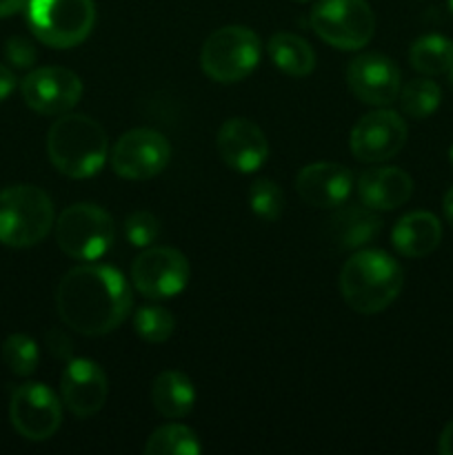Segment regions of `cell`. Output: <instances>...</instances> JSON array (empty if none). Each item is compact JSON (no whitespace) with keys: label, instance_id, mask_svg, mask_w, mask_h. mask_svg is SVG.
Wrapping results in <instances>:
<instances>
[{"label":"cell","instance_id":"26","mask_svg":"<svg viewBox=\"0 0 453 455\" xmlns=\"http://www.w3.org/2000/svg\"><path fill=\"white\" fill-rule=\"evenodd\" d=\"M133 329L145 342L160 345L173 336L176 320L164 307H140L133 315Z\"/></svg>","mask_w":453,"mask_h":455},{"label":"cell","instance_id":"20","mask_svg":"<svg viewBox=\"0 0 453 455\" xmlns=\"http://www.w3.org/2000/svg\"><path fill=\"white\" fill-rule=\"evenodd\" d=\"M442 225L431 212H411L398 220L391 231L395 251L404 258H425L438 249Z\"/></svg>","mask_w":453,"mask_h":455},{"label":"cell","instance_id":"8","mask_svg":"<svg viewBox=\"0 0 453 455\" xmlns=\"http://www.w3.org/2000/svg\"><path fill=\"white\" fill-rule=\"evenodd\" d=\"M311 27L331 47L355 52L373 38L376 16L367 0H320L311 9Z\"/></svg>","mask_w":453,"mask_h":455},{"label":"cell","instance_id":"23","mask_svg":"<svg viewBox=\"0 0 453 455\" xmlns=\"http://www.w3.org/2000/svg\"><path fill=\"white\" fill-rule=\"evenodd\" d=\"M409 62L420 74H449L453 65V40L444 38L440 34L422 36L409 49Z\"/></svg>","mask_w":453,"mask_h":455},{"label":"cell","instance_id":"12","mask_svg":"<svg viewBox=\"0 0 453 455\" xmlns=\"http://www.w3.org/2000/svg\"><path fill=\"white\" fill-rule=\"evenodd\" d=\"M22 100L43 116H62L78 105L83 80L65 67H40L20 83Z\"/></svg>","mask_w":453,"mask_h":455},{"label":"cell","instance_id":"37","mask_svg":"<svg viewBox=\"0 0 453 455\" xmlns=\"http://www.w3.org/2000/svg\"><path fill=\"white\" fill-rule=\"evenodd\" d=\"M449 78H451V84H453V65H451V69H449Z\"/></svg>","mask_w":453,"mask_h":455},{"label":"cell","instance_id":"3","mask_svg":"<svg viewBox=\"0 0 453 455\" xmlns=\"http://www.w3.org/2000/svg\"><path fill=\"white\" fill-rule=\"evenodd\" d=\"M107 133L98 120L84 114H62L47 133V154L67 178L84 180L100 172L107 154Z\"/></svg>","mask_w":453,"mask_h":455},{"label":"cell","instance_id":"7","mask_svg":"<svg viewBox=\"0 0 453 455\" xmlns=\"http://www.w3.org/2000/svg\"><path fill=\"white\" fill-rule=\"evenodd\" d=\"M115 240V222L96 204L78 203L58 216L56 243L74 260H98Z\"/></svg>","mask_w":453,"mask_h":455},{"label":"cell","instance_id":"32","mask_svg":"<svg viewBox=\"0 0 453 455\" xmlns=\"http://www.w3.org/2000/svg\"><path fill=\"white\" fill-rule=\"evenodd\" d=\"M16 83L18 80L13 76V71L7 65H0V102L16 89Z\"/></svg>","mask_w":453,"mask_h":455},{"label":"cell","instance_id":"6","mask_svg":"<svg viewBox=\"0 0 453 455\" xmlns=\"http://www.w3.org/2000/svg\"><path fill=\"white\" fill-rule=\"evenodd\" d=\"M260 60V38L242 25L213 31L200 52V67L211 80L234 84L247 78Z\"/></svg>","mask_w":453,"mask_h":455},{"label":"cell","instance_id":"29","mask_svg":"<svg viewBox=\"0 0 453 455\" xmlns=\"http://www.w3.org/2000/svg\"><path fill=\"white\" fill-rule=\"evenodd\" d=\"M124 238L129 244L138 249H147L155 243L160 235V222L154 213L149 212H133L124 220Z\"/></svg>","mask_w":453,"mask_h":455},{"label":"cell","instance_id":"28","mask_svg":"<svg viewBox=\"0 0 453 455\" xmlns=\"http://www.w3.org/2000/svg\"><path fill=\"white\" fill-rule=\"evenodd\" d=\"M249 207L262 220H278L284 212V194L269 178H258L249 187Z\"/></svg>","mask_w":453,"mask_h":455},{"label":"cell","instance_id":"13","mask_svg":"<svg viewBox=\"0 0 453 455\" xmlns=\"http://www.w3.org/2000/svg\"><path fill=\"white\" fill-rule=\"evenodd\" d=\"M407 142V124L395 111L378 109L362 116L349 136L351 154L360 163H385Z\"/></svg>","mask_w":453,"mask_h":455},{"label":"cell","instance_id":"38","mask_svg":"<svg viewBox=\"0 0 453 455\" xmlns=\"http://www.w3.org/2000/svg\"><path fill=\"white\" fill-rule=\"evenodd\" d=\"M449 9H451V13H453V0H449Z\"/></svg>","mask_w":453,"mask_h":455},{"label":"cell","instance_id":"9","mask_svg":"<svg viewBox=\"0 0 453 455\" xmlns=\"http://www.w3.org/2000/svg\"><path fill=\"white\" fill-rule=\"evenodd\" d=\"M111 169L127 180L155 178L171 160V145L155 129H131L118 138L109 154Z\"/></svg>","mask_w":453,"mask_h":455},{"label":"cell","instance_id":"34","mask_svg":"<svg viewBox=\"0 0 453 455\" xmlns=\"http://www.w3.org/2000/svg\"><path fill=\"white\" fill-rule=\"evenodd\" d=\"M27 0H0V18H9L20 12Z\"/></svg>","mask_w":453,"mask_h":455},{"label":"cell","instance_id":"36","mask_svg":"<svg viewBox=\"0 0 453 455\" xmlns=\"http://www.w3.org/2000/svg\"><path fill=\"white\" fill-rule=\"evenodd\" d=\"M449 160H451V167H453V145H451V151H449Z\"/></svg>","mask_w":453,"mask_h":455},{"label":"cell","instance_id":"33","mask_svg":"<svg viewBox=\"0 0 453 455\" xmlns=\"http://www.w3.org/2000/svg\"><path fill=\"white\" fill-rule=\"evenodd\" d=\"M438 451L442 455H453V420L442 429L438 440Z\"/></svg>","mask_w":453,"mask_h":455},{"label":"cell","instance_id":"19","mask_svg":"<svg viewBox=\"0 0 453 455\" xmlns=\"http://www.w3.org/2000/svg\"><path fill=\"white\" fill-rule=\"evenodd\" d=\"M329 225V238L338 249H362L364 244L373 243L382 229V220L367 204H340L331 216Z\"/></svg>","mask_w":453,"mask_h":455},{"label":"cell","instance_id":"5","mask_svg":"<svg viewBox=\"0 0 453 455\" xmlns=\"http://www.w3.org/2000/svg\"><path fill=\"white\" fill-rule=\"evenodd\" d=\"M27 22L47 47H78L96 25V4L93 0H27Z\"/></svg>","mask_w":453,"mask_h":455},{"label":"cell","instance_id":"39","mask_svg":"<svg viewBox=\"0 0 453 455\" xmlns=\"http://www.w3.org/2000/svg\"><path fill=\"white\" fill-rule=\"evenodd\" d=\"M296 3H309V0H296Z\"/></svg>","mask_w":453,"mask_h":455},{"label":"cell","instance_id":"25","mask_svg":"<svg viewBox=\"0 0 453 455\" xmlns=\"http://www.w3.org/2000/svg\"><path fill=\"white\" fill-rule=\"evenodd\" d=\"M442 100V89L429 78H417L400 89V107L413 120L429 118Z\"/></svg>","mask_w":453,"mask_h":455},{"label":"cell","instance_id":"17","mask_svg":"<svg viewBox=\"0 0 453 455\" xmlns=\"http://www.w3.org/2000/svg\"><path fill=\"white\" fill-rule=\"evenodd\" d=\"M298 196L318 209H333L346 203L354 191V173L338 163H314L296 178Z\"/></svg>","mask_w":453,"mask_h":455},{"label":"cell","instance_id":"11","mask_svg":"<svg viewBox=\"0 0 453 455\" xmlns=\"http://www.w3.org/2000/svg\"><path fill=\"white\" fill-rule=\"evenodd\" d=\"M9 418L18 434L31 443L49 440L62 422V404L43 382L20 385L9 403Z\"/></svg>","mask_w":453,"mask_h":455},{"label":"cell","instance_id":"30","mask_svg":"<svg viewBox=\"0 0 453 455\" xmlns=\"http://www.w3.org/2000/svg\"><path fill=\"white\" fill-rule=\"evenodd\" d=\"M4 58L12 67L16 69H29L36 62L38 53H36V47L31 44V40L22 38V36H13L4 43Z\"/></svg>","mask_w":453,"mask_h":455},{"label":"cell","instance_id":"14","mask_svg":"<svg viewBox=\"0 0 453 455\" xmlns=\"http://www.w3.org/2000/svg\"><path fill=\"white\" fill-rule=\"evenodd\" d=\"M400 69L391 58L382 53H362L354 58L346 69V84L360 102L367 105H391L402 89Z\"/></svg>","mask_w":453,"mask_h":455},{"label":"cell","instance_id":"15","mask_svg":"<svg viewBox=\"0 0 453 455\" xmlns=\"http://www.w3.org/2000/svg\"><path fill=\"white\" fill-rule=\"evenodd\" d=\"M107 391V373L100 364L87 358H71L67 363L60 376V398L74 416H96L105 407Z\"/></svg>","mask_w":453,"mask_h":455},{"label":"cell","instance_id":"31","mask_svg":"<svg viewBox=\"0 0 453 455\" xmlns=\"http://www.w3.org/2000/svg\"><path fill=\"white\" fill-rule=\"evenodd\" d=\"M47 347L56 358L60 360H71V340L62 331L53 329L47 336Z\"/></svg>","mask_w":453,"mask_h":455},{"label":"cell","instance_id":"21","mask_svg":"<svg viewBox=\"0 0 453 455\" xmlns=\"http://www.w3.org/2000/svg\"><path fill=\"white\" fill-rule=\"evenodd\" d=\"M151 403L169 420L189 416L195 404L194 382L180 371H163L151 387Z\"/></svg>","mask_w":453,"mask_h":455},{"label":"cell","instance_id":"2","mask_svg":"<svg viewBox=\"0 0 453 455\" xmlns=\"http://www.w3.org/2000/svg\"><path fill=\"white\" fill-rule=\"evenodd\" d=\"M402 284V267L380 249H360L340 271L342 298L362 315L385 311L400 296Z\"/></svg>","mask_w":453,"mask_h":455},{"label":"cell","instance_id":"35","mask_svg":"<svg viewBox=\"0 0 453 455\" xmlns=\"http://www.w3.org/2000/svg\"><path fill=\"white\" fill-rule=\"evenodd\" d=\"M442 212H444V218H447L449 225L453 227V187L447 191V196H444V200H442Z\"/></svg>","mask_w":453,"mask_h":455},{"label":"cell","instance_id":"4","mask_svg":"<svg viewBox=\"0 0 453 455\" xmlns=\"http://www.w3.org/2000/svg\"><path fill=\"white\" fill-rule=\"evenodd\" d=\"M53 222V203L34 185H13L0 191V243L27 249L43 243Z\"/></svg>","mask_w":453,"mask_h":455},{"label":"cell","instance_id":"1","mask_svg":"<svg viewBox=\"0 0 453 455\" xmlns=\"http://www.w3.org/2000/svg\"><path fill=\"white\" fill-rule=\"evenodd\" d=\"M62 323L83 336H107L131 314V287L118 269L80 265L62 275L56 291Z\"/></svg>","mask_w":453,"mask_h":455},{"label":"cell","instance_id":"18","mask_svg":"<svg viewBox=\"0 0 453 455\" xmlns=\"http://www.w3.org/2000/svg\"><path fill=\"white\" fill-rule=\"evenodd\" d=\"M413 194V180L398 167L369 169L358 180L360 203L373 212H393Z\"/></svg>","mask_w":453,"mask_h":455},{"label":"cell","instance_id":"16","mask_svg":"<svg viewBox=\"0 0 453 455\" xmlns=\"http://www.w3.org/2000/svg\"><path fill=\"white\" fill-rule=\"evenodd\" d=\"M222 163L238 173L258 172L266 163L269 142L262 129L247 118H231L220 127L216 138Z\"/></svg>","mask_w":453,"mask_h":455},{"label":"cell","instance_id":"22","mask_svg":"<svg viewBox=\"0 0 453 455\" xmlns=\"http://www.w3.org/2000/svg\"><path fill=\"white\" fill-rule=\"evenodd\" d=\"M266 52L280 71L296 76V78H305L315 69L314 49L305 38L296 34H287V31L274 34L266 43Z\"/></svg>","mask_w":453,"mask_h":455},{"label":"cell","instance_id":"27","mask_svg":"<svg viewBox=\"0 0 453 455\" xmlns=\"http://www.w3.org/2000/svg\"><path fill=\"white\" fill-rule=\"evenodd\" d=\"M3 360L9 371L16 373V376H31L36 371V367H38L40 360L38 345L27 333H12L3 342Z\"/></svg>","mask_w":453,"mask_h":455},{"label":"cell","instance_id":"24","mask_svg":"<svg viewBox=\"0 0 453 455\" xmlns=\"http://www.w3.org/2000/svg\"><path fill=\"white\" fill-rule=\"evenodd\" d=\"M203 451L198 435L185 425H164L147 438V455H198Z\"/></svg>","mask_w":453,"mask_h":455},{"label":"cell","instance_id":"10","mask_svg":"<svg viewBox=\"0 0 453 455\" xmlns=\"http://www.w3.org/2000/svg\"><path fill=\"white\" fill-rule=\"evenodd\" d=\"M131 283L149 300L176 298L189 283V262L173 247H147L133 260Z\"/></svg>","mask_w":453,"mask_h":455}]
</instances>
